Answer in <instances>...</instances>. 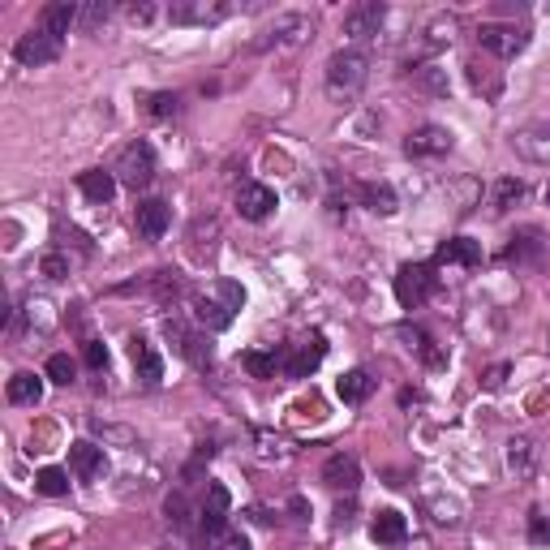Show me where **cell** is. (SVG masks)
Masks as SVG:
<instances>
[{"label":"cell","instance_id":"cell-18","mask_svg":"<svg viewBox=\"0 0 550 550\" xmlns=\"http://www.w3.org/2000/svg\"><path fill=\"white\" fill-rule=\"evenodd\" d=\"M117 172H104V168H91V172H78V190L86 202H95V207H108L112 194H117Z\"/></svg>","mask_w":550,"mask_h":550},{"label":"cell","instance_id":"cell-20","mask_svg":"<svg viewBox=\"0 0 550 550\" xmlns=\"http://www.w3.org/2000/svg\"><path fill=\"white\" fill-rule=\"evenodd\" d=\"M194 318H198V327H202V331H224L228 323H233V310H228L224 301L207 288L202 297H194Z\"/></svg>","mask_w":550,"mask_h":550},{"label":"cell","instance_id":"cell-35","mask_svg":"<svg viewBox=\"0 0 550 550\" xmlns=\"http://www.w3.org/2000/svg\"><path fill=\"white\" fill-rule=\"evenodd\" d=\"M112 18V5L108 0H91V5H78V26L82 31H95V26H104Z\"/></svg>","mask_w":550,"mask_h":550},{"label":"cell","instance_id":"cell-36","mask_svg":"<svg viewBox=\"0 0 550 550\" xmlns=\"http://www.w3.org/2000/svg\"><path fill=\"white\" fill-rule=\"evenodd\" d=\"M533 465V443L525 439V434H516V439L508 443V469L512 473H529Z\"/></svg>","mask_w":550,"mask_h":550},{"label":"cell","instance_id":"cell-13","mask_svg":"<svg viewBox=\"0 0 550 550\" xmlns=\"http://www.w3.org/2000/svg\"><path fill=\"white\" fill-rule=\"evenodd\" d=\"M69 469H74L78 482H104L108 477V456H104V447H95V443H69Z\"/></svg>","mask_w":550,"mask_h":550},{"label":"cell","instance_id":"cell-28","mask_svg":"<svg viewBox=\"0 0 550 550\" xmlns=\"http://www.w3.org/2000/svg\"><path fill=\"white\" fill-rule=\"evenodd\" d=\"M542 250V233L538 228H525L520 237H512V245L503 250V263H529V258H538Z\"/></svg>","mask_w":550,"mask_h":550},{"label":"cell","instance_id":"cell-8","mask_svg":"<svg viewBox=\"0 0 550 550\" xmlns=\"http://www.w3.org/2000/svg\"><path fill=\"white\" fill-rule=\"evenodd\" d=\"M452 147H456V138H452V129H443V125H422L404 138V155L409 159H439Z\"/></svg>","mask_w":550,"mask_h":550},{"label":"cell","instance_id":"cell-41","mask_svg":"<svg viewBox=\"0 0 550 550\" xmlns=\"http://www.w3.org/2000/svg\"><path fill=\"white\" fill-rule=\"evenodd\" d=\"M207 550H250V542H245V533H237V529H228L224 538H215Z\"/></svg>","mask_w":550,"mask_h":550},{"label":"cell","instance_id":"cell-14","mask_svg":"<svg viewBox=\"0 0 550 550\" xmlns=\"http://www.w3.org/2000/svg\"><path fill=\"white\" fill-rule=\"evenodd\" d=\"M383 18H387V9L379 5V0H366V5H357V9L344 13V35H349L353 43H366V39L379 35Z\"/></svg>","mask_w":550,"mask_h":550},{"label":"cell","instance_id":"cell-7","mask_svg":"<svg viewBox=\"0 0 550 550\" xmlns=\"http://www.w3.org/2000/svg\"><path fill=\"white\" fill-rule=\"evenodd\" d=\"M323 357H327L323 331H310V336H301L293 349H288V357H284V374H288V379H310V374L323 366Z\"/></svg>","mask_w":550,"mask_h":550},{"label":"cell","instance_id":"cell-37","mask_svg":"<svg viewBox=\"0 0 550 550\" xmlns=\"http://www.w3.org/2000/svg\"><path fill=\"white\" fill-rule=\"evenodd\" d=\"M413 78H417V86H426L430 95H447V78H443V69H434V65H417V69H413Z\"/></svg>","mask_w":550,"mask_h":550},{"label":"cell","instance_id":"cell-29","mask_svg":"<svg viewBox=\"0 0 550 550\" xmlns=\"http://www.w3.org/2000/svg\"><path fill=\"white\" fill-rule=\"evenodd\" d=\"M520 198H525V181H520V177H499L495 181V194H490V207H495V211H512Z\"/></svg>","mask_w":550,"mask_h":550},{"label":"cell","instance_id":"cell-21","mask_svg":"<svg viewBox=\"0 0 550 550\" xmlns=\"http://www.w3.org/2000/svg\"><path fill=\"white\" fill-rule=\"evenodd\" d=\"M512 151L529 164H550V129H520L512 134Z\"/></svg>","mask_w":550,"mask_h":550},{"label":"cell","instance_id":"cell-3","mask_svg":"<svg viewBox=\"0 0 550 550\" xmlns=\"http://www.w3.org/2000/svg\"><path fill=\"white\" fill-rule=\"evenodd\" d=\"M228 512H233V495H228V486L211 482L207 486V503L198 508V533H202V542H207V546L233 529V525H228Z\"/></svg>","mask_w":550,"mask_h":550},{"label":"cell","instance_id":"cell-27","mask_svg":"<svg viewBox=\"0 0 550 550\" xmlns=\"http://www.w3.org/2000/svg\"><path fill=\"white\" fill-rule=\"evenodd\" d=\"M396 336H400V340H409V344H404V349L417 353V357L426 361V366H443V353L434 349V340L426 336L422 327H409V323H404V327H396Z\"/></svg>","mask_w":550,"mask_h":550},{"label":"cell","instance_id":"cell-9","mask_svg":"<svg viewBox=\"0 0 550 550\" xmlns=\"http://www.w3.org/2000/svg\"><path fill=\"white\" fill-rule=\"evenodd\" d=\"M306 35H314V22L306 13H280V18L271 22V31L258 39L254 48H293V43H301Z\"/></svg>","mask_w":550,"mask_h":550},{"label":"cell","instance_id":"cell-17","mask_svg":"<svg viewBox=\"0 0 550 550\" xmlns=\"http://www.w3.org/2000/svg\"><path fill=\"white\" fill-rule=\"evenodd\" d=\"M168 220H172V211H168L164 198H142L138 207H134V224H138V233L147 237V241L164 237L168 233Z\"/></svg>","mask_w":550,"mask_h":550},{"label":"cell","instance_id":"cell-11","mask_svg":"<svg viewBox=\"0 0 550 550\" xmlns=\"http://www.w3.org/2000/svg\"><path fill=\"white\" fill-rule=\"evenodd\" d=\"M228 13H233V5H224V0H181V5L168 9V18L177 26H215Z\"/></svg>","mask_w":550,"mask_h":550},{"label":"cell","instance_id":"cell-19","mask_svg":"<svg viewBox=\"0 0 550 550\" xmlns=\"http://www.w3.org/2000/svg\"><path fill=\"white\" fill-rule=\"evenodd\" d=\"M357 198H361V207L374 211V215H396L400 211V198H396V190L387 181H361Z\"/></svg>","mask_w":550,"mask_h":550},{"label":"cell","instance_id":"cell-43","mask_svg":"<svg viewBox=\"0 0 550 550\" xmlns=\"http://www.w3.org/2000/svg\"><path fill=\"white\" fill-rule=\"evenodd\" d=\"M503 383H508V366H495L486 374V387H503Z\"/></svg>","mask_w":550,"mask_h":550},{"label":"cell","instance_id":"cell-40","mask_svg":"<svg viewBox=\"0 0 550 550\" xmlns=\"http://www.w3.org/2000/svg\"><path fill=\"white\" fill-rule=\"evenodd\" d=\"M529 542L550 546V516L546 512H529Z\"/></svg>","mask_w":550,"mask_h":550},{"label":"cell","instance_id":"cell-31","mask_svg":"<svg viewBox=\"0 0 550 550\" xmlns=\"http://www.w3.org/2000/svg\"><path fill=\"white\" fill-rule=\"evenodd\" d=\"M241 366L254 374V379H275V370L284 366L275 353H258V349H250V353H241Z\"/></svg>","mask_w":550,"mask_h":550},{"label":"cell","instance_id":"cell-2","mask_svg":"<svg viewBox=\"0 0 550 550\" xmlns=\"http://www.w3.org/2000/svg\"><path fill=\"white\" fill-rule=\"evenodd\" d=\"M112 172H117V181L125 185V190H134V194L147 190V185L155 181V147H151V142H142V138L129 142Z\"/></svg>","mask_w":550,"mask_h":550},{"label":"cell","instance_id":"cell-38","mask_svg":"<svg viewBox=\"0 0 550 550\" xmlns=\"http://www.w3.org/2000/svg\"><path fill=\"white\" fill-rule=\"evenodd\" d=\"M82 361L91 370H108V344L104 340H82Z\"/></svg>","mask_w":550,"mask_h":550},{"label":"cell","instance_id":"cell-32","mask_svg":"<svg viewBox=\"0 0 550 550\" xmlns=\"http://www.w3.org/2000/svg\"><path fill=\"white\" fill-rule=\"evenodd\" d=\"M35 490L39 495H48V499H61V495H69V473L65 469H39Z\"/></svg>","mask_w":550,"mask_h":550},{"label":"cell","instance_id":"cell-42","mask_svg":"<svg viewBox=\"0 0 550 550\" xmlns=\"http://www.w3.org/2000/svg\"><path fill=\"white\" fill-rule=\"evenodd\" d=\"M125 18L138 22V26H147L155 18V5H147V0H142V5H125Z\"/></svg>","mask_w":550,"mask_h":550},{"label":"cell","instance_id":"cell-33","mask_svg":"<svg viewBox=\"0 0 550 550\" xmlns=\"http://www.w3.org/2000/svg\"><path fill=\"white\" fill-rule=\"evenodd\" d=\"M164 512H168V525H172V529H181V533H190V529H194V512H190V499H185L181 490H177V495H168Z\"/></svg>","mask_w":550,"mask_h":550},{"label":"cell","instance_id":"cell-25","mask_svg":"<svg viewBox=\"0 0 550 550\" xmlns=\"http://www.w3.org/2000/svg\"><path fill=\"white\" fill-rule=\"evenodd\" d=\"M39 26H43L48 35L65 39L69 26H78V5H69V0H56V5H48V9L39 13Z\"/></svg>","mask_w":550,"mask_h":550},{"label":"cell","instance_id":"cell-4","mask_svg":"<svg viewBox=\"0 0 550 550\" xmlns=\"http://www.w3.org/2000/svg\"><path fill=\"white\" fill-rule=\"evenodd\" d=\"M430 293H434V267L430 263H404L396 271V301L404 310L426 306Z\"/></svg>","mask_w":550,"mask_h":550},{"label":"cell","instance_id":"cell-6","mask_svg":"<svg viewBox=\"0 0 550 550\" xmlns=\"http://www.w3.org/2000/svg\"><path fill=\"white\" fill-rule=\"evenodd\" d=\"M477 43H482V52L499 56V61H512V56L525 52L529 35L520 31V26H508V22H482L477 26Z\"/></svg>","mask_w":550,"mask_h":550},{"label":"cell","instance_id":"cell-15","mask_svg":"<svg viewBox=\"0 0 550 550\" xmlns=\"http://www.w3.org/2000/svg\"><path fill=\"white\" fill-rule=\"evenodd\" d=\"M129 361H134L142 387H159V383H164V357L155 353L151 340H142V336L129 340Z\"/></svg>","mask_w":550,"mask_h":550},{"label":"cell","instance_id":"cell-26","mask_svg":"<svg viewBox=\"0 0 550 550\" xmlns=\"http://www.w3.org/2000/svg\"><path fill=\"white\" fill-rule=\"evenodd\" d=\"M336 396H340L344 404H366V400L374 396V379H370V370H349V374H340Z\"/></svg>","mask_w":550,"mask_h":550},{"label":"cell","instance_id":"cell-45","mask_svg":"<svg viewBox=\"0 0 550 550\" xmlns=\"http://www.w3.org/2000/svg\"><path fill=\"white\" fill-rule=\"evenodd\" d=\"M546 207H550V185H546Z\"/></svg>","mask_w":550,"mask_h":550},{"label":"cell","instance_id":"cell-44","mask_svg":"<svg viewBox=\"0 0 550 550\" xmlns=\"http://www.w3.org/2000/svg\"><path fill=\"white\" fill-rule=\"evenodd\" d=\"M245 516H250V520H258V525H271V516H267L263 508H250V512H245Z\"/></svg>","mask_w":550,"mask_h":550},{"label":"cell","instance_id":"cell-5","mask_svg":"<svg viewBox=\"0 0 550 550\" xmlns=\"http://www.w3.org/2000/svg\"><path fill=\"white\" fill-rule=\"evenodd\" d=\"M61 48H65V39L48 35L43 26H31V31L13 43V61L26 65V69H39V65H52L56 56H61Z\"/></svg>","mask_w":550,"mask_h":550},{"label":"cell","instance_id":"cell-16","mask_svg":"<svg viewBox=\"0 0 550 550\" xmlns=\"http://www.w3.org/2000/svg\"><path fill=\"white\" fill-rule=\"evenodd\" d=\"M168 340L177 344V353L190 361V366H198V370H207L211 366V344L202 340V336H194L185 323H177V318H168Z\"/></svg>","mask_w":550,"mask_h":550},{"label":"cell","instance_id":"cell-1","mask_svg":"<svg viewBox=\"0 0 550 550\" xmlns=\"http://www.w3.org/2000/svg\"><path fill=\"white\" fill-rule=\"evenodd\" d=\"M323 78H327V95H331V99H353L361 86H366V78H370V56L361 52V48L331 52Z\"/></svg>","mask_w":550,"mask_h":550},{"label":"cell","instance_id":"cell-39","mask_svg":"<svg viewBox=\"0 0 550 550\" xmlns=\"http://www.w3.org/2000/svg\"><path fill=\"white\" fill-rule=\"evenodd\" d=\"M39 271L48 275V280H65V275H69V258L52 250V254H43V258H39Z\"/></svg>","mask_w":550,"mask_h":550},{"label":"cell","instance_id":"cell-34","mask_svg":"<svg viewBox=\"0 0 550 550\" xmlns=\"http://www.w3.org/2000/svg\"><path fill=\"white\" fill-rule=\"evenodd\" d=\"M43 374H48L52 383L69 387V383L78 379V366H74V357H69V353H52V357H48V366H43Z\"/></svg>","mask_w":550,"mask_h":550},{"label":"cell","instance_id":"cell-23","mask_svg":"<svg viewBox=\"0 0 550 550\" xmlns=\"http://www.w3.org/2000/svg\"><path fill=\"white\" fill-rule=\"evenodd\" d=\"M434 263H456V267H477L482 263V245L473 237H452L439 245V254H434Z\"/></svg>","mask_w":550,"mask_h":550},{"label":"cell","instance_id":"cell-30","mask_svg":"<svg viewBox=\"0 0 550 550\" xmlns=\"http://www.w3.org/2000/svg\"><path fill=\"white\" fill-rule=\"evenodd\" d=\"M181 112V95L177 91H155L151 99H147V117L151 121H172Z\"/></svg>","mask_w":550,"mask_h":550},{"label":"cell","instance_id":"cell-12","mask_svg":"<svg viewBox=\"0 0 550 550\" xmlns=\"http://www.w3.org/2000/svg\"><path fill=\"white\" fill-rule=\"evenodd\" d=\"M323 486L336 490V495H357V486H361V465H357V456H353V452L327 456V465H323Z\"/></svg>","mask_w":550,"mask_h":550},{"label":"cell","instance_id":"cell-10","mask_svg":"<svg viewBox=\"0 0 550 550\" xmlns=\"http://www.w3.org/2000/svg\"><path fill=\"white\" fill-rule=\"evenodd\" d=\"M275 207H280V202H275L271 185H263V181H241V185H237V211H241V220L263 224Z\"/></svg>","mask_w":550,"mask_h":550},{"label":"cell","instance_id":"cell-22","mask_svg":"<svg viewBox=\"0 0 550 550\" xmlns=\"http://www.w3.org/2000/svg\"><path fill=\"white\" fill-rule=\"evenodd\" d=\"M370 538L379 546H400L404 538H409V525H404V516L396 508H383L379 516L370 520Z\"/></svg>","mask_w":550,"mask_h":550},{"label":"cell","instance_id":"cell-24","mask_svg":"<svg viewBox=\"0 0 550 550\" xmlns=\"http://www.w3.org/2000/svg\"><path fill=\"white\" fill-rule=\"evenodd\" d=\"M5 396H9V404H35L43 400V374H31V370H18L9 379V387H5Z\"/></svg>","mask_w":550,"mask_h":550}]
</instances>
